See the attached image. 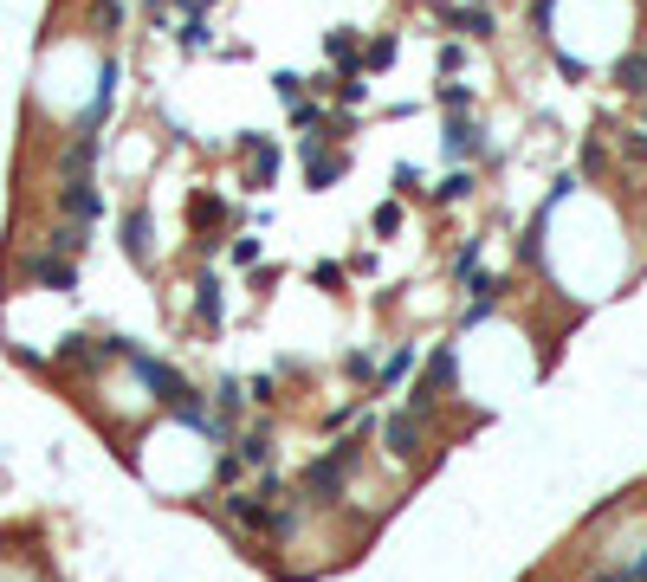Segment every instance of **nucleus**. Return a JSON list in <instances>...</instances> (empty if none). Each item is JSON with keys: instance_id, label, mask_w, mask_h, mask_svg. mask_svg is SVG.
Segmentation results:
<instances>
[{"instance_id": "4468645a", "label": "nucleus", "mask_w": 647, "mask_h": 582, "mask_svg": "<svg viewBox=\"0 0 647 582\" xmlns=\"http://www.w3.org/2000/svg\"><path fill=\"white\" fill-rule=\"evenodd\" d=\"M208 401H214L220 421H233V427H240V414H246V408H253V401H246V382H233V376H220Z\"/></svg>"}, {"instance_id": "9b49d317", "label": "nucleus", "mask_w": 647, "mask_h": 582, "mask_svg": "<svg viewBox=\"0 0 647 582\" xmlns=\"http://www.w3.org/2000/svg\"><path fill=\"white\" fill-rule=\"evenodd\" d=\"M233 447H240V460H246V466H259V473H272V421H253V427H246L240 440H233Z\"/></svg>"}, {"instance_id": "39448f33", "label": "nucleus", "mask_w": 647, "mask_h": 582, "mask_svg": "<svg viewBox=\"0 0 647 582\" xmlns=\"http://www.w3.org/2000/svg\"><path fill=\"white\" fill-rule=\"evenodd\" d=\"M343 169H350V156H343V149H324L318 136H305V182H311V188H318V194L337 188Z\"/></svg>"}, {"instance_id": "a878e982", "label": "nucleus", "mask_w": 647, "mask_h": 582, "mask_svg": "<svg viewBox=\"0 0 647 582\" xmlns=\"http://www.w3.org/2000/svg\"><path fill=\"white\" fill-rule=\"evenodd\" d=\"M615 156L641 169V162H647V130H622V136H615Z\"/></svg>"}, {"instance_id": "ddd939ff", "label": "nucleus", "mask_w": 647, "mask_h": 582, "mask_svg": "<svg viewBox=\"0 0 647 582\" xmlns=\"http://www.w3.org/2000/svg\"><path fill=\"white\" fill-rule=\"evenodd\" d=\"M195 317L208 330L227 324V304H220V279H214V272H201V279H195Z\"/></svg>"}, {"instance_id": "7c9ffc66", "label": "nucleus", "mask_w": 647, "mask_h": 582, "mask_svg": "<svg viewBox=\"0 0 647 582\" xmlns=\"http://www.w3.org/2000/svg\"><path fill=\"white\" fill-rule=\"evenodd\" d=\"M337 104L363 110V104H369V85H363V78H337Z\"/></svg>"}, {"instance_id": "a19ab883", "label": "nucleus", "mask_w": 647, "mask_h": 582, "mask_svg": "<svg viewBox=\"0 0 647 582\" xmlns=\"http://www.w3.org/2000/svg\"><path fill=\"white\" fill-rule=\"evenodd\" d=\"M479 7H486V0H479Z\"/></svg>"}, {"instance_id": "f3484780", "label": "nucleus", "mask_w": 647, "mask_h": 582, "mask_svg": "<svg viewBox=\"0 0 647 582\" xmlns=\"http://www.w3.org/2000/svg\"><path fill=\"white\" fill-rule=\"evenodd\" d=\"M330 123V97H298L292 104V130H324Z\"/></svg>"}, {"instance_id": "7ed1b4c3", "label": "nucleus", "mask_w": 647, "mask_h": 582, "mask_svg": "<svg viewBox=\"0 0 647 582\" xmlns=\"http://www.w3.org/2000/svg\"><path fill=\"white\" fill-rule=\"evenodd\" d=\"M272 498H259V492H227L220 498V518L233 524V531H246V537H272Z\"/></svg>"}, {"instance_id": "6ab92c4d", "label": "nucleus", "mask_w": 647, "mask_h": 582, "mask_svg": "<svg viewBox=\"0 0 647 582\" xmlns=\"http://www.w3.org/2000/svg\"><path fill=\"white\" fill-rule=\"evenodd\" d=\"M343 376H350L356 388H376L382 369H376V356H369V350H350V356H343Z\"/></svg>"}, {"instance_id": "473e14b6", "label": "nucleus", "mask_w": 647, "mask_h": 582, "mask_svg": "<svg viewBox=\"0 0 647 582\" xmlns=\"http://www.w3.org/2000/svg\"><path fill=\"white\" fill-rule=\"evenodd\" d=\"M440 72H447V78L466 72V46H460V39H453V46H440Z\"/></svg>"}, {"instance_id": "58836bf2", "label": "nucleus", "mask_w": 647, "mask_h": 582, "mask_svg": "<svg viewBox=\"0 0 647 582\" xmlns=\"http://www.w3.org/2000/svg\"><path fill=\"white\" fill-rule=\"evenodd\" d=\"M208 7H220V0H195V13H208Z\"/></svg>"}, {"instance_id": "412c9836", "label": "nucleus", "mask_w": 647, "mask_h": 582, "mask_svg": "<svg viewBox=\"0 0 647 582\" xmlns=\"http://www.w3.org/2000/svg\"><path fill=\"white\" fill-rule=\"evenodd\" d=\"M227 259H233V266H246V272H253V266H259V259H266V240H259V233H233V246H227Z\"/></svg>"}, {"instance_id": "393cba45", "label": "nucleus", "mask_w": 647, "mask_h": 582, "mask_svg": "<svg viewBox=\"0 0 647 582\" xmlns=\"http://www.w3.org/2000/svg\"><path fill=\"white\" fill-rule=\"evenodd\" d=\"M343 279H350V266H337V259H318V266H311V285L318 291H343Z\"/></svg>"}, {"instance_id": "9d476101", "label": "nucleus", "mask_w": 647, "mask_h": 582, "mask_svg": "<svg viewBox=\"0 0 647 582\" xmlns=\"http://www.w3.org/2000/svg\"><path fill=\"white\" fill-rule=\"evenodd\" d=\"M149 233H156L149 207H130V214H123V253H130L136 266H149Z\"/></svg>"}, {"instance_id": "1a4fd4ad", "label": "nucleus", "mask_w": 647, "mask_h": 582, "mask_svg": "<svg viewBox=\"0 0 647 582\" xmlns=\"http://www.w3.org/2000/svg\"><path fill=\"white\" fill-rule=\"evenodd\" d=\"M434 13L453 26V33H466V39H492V7H479V0L473 7H440L434 0Z\"/></svg>"}, {"instance_id": "72a5a7b5", "label": "nucleus", "mask_w": 647, "mask_h": 582, "mask_svg": "<svg viewBox=\"0 0 647 582\" xmlns=\"http://www.w3.org/2000/svg\"><path fill=\"white\" fill-rule=\"evenodd\" d=\"M453 272H460V279H473V272H479V240H466L460 253H453Z\"/></svg>"}, {"instance_id": "aec40b11", "label": "nucleus", "mask_w": 647, "mask_h": 582, "mask_svg": "<svg viewBox=\"0 0 647 582\" xmlns=\"http://www.w3.org/2000/svg\"><path fill=\"white\" fill-rule=\"evenodd\" d=\"M434 97H440V110H453V117H466V110L479 104V91H473V85H460V78H447V85H440Z\"/></svg>"}, {"instance_id": "f257e3e1", "label": "nucleus", "mask_w": 647, "mask_h": 582, "mask_svg": "<svg viewBox=\"0 0 647 582\" xmlns=\"http://www.w3.org/2000/svg\"><path fill=\"white\" fill-rule=\"evenodd\" d=\"M447 395H460V343H434L428 350V369H421V382L408 388V408L434 414Z\"/></svg>"}, {"instance_id": "5701e85b", "label": "nucleus", "mask_w": 647, "mask_h": 582, "mask_svg": "<svg viewBox=\"0 0 647 582\" xmlns=\"http://www.w3.org/2000/svg\"><path fill=\"white\" fill-rule=\"evenodd\" d=\"M402 220H408V207H402V194H395V201L376 207V220H369V227H376L382 240H395V233H402Z\"/></svg>"}, {"instance_id": "f8f14e48", "label": "nucleus", "mask_w": 647, "mask_h": 582, "mask_svg": "<svg viewBox=\"0 0 647 582\" xmlns=\"http://www.w3.org/2000/svg\"><path fill=\"white\" fill-rule=\"evenodd\" d=\"M447 156H453V162L486 156V130H479V123H466V117H453V123H447Z\"/></svg>"}, {"instance_id": "4be33fe9", "label": "nucleus", "mask_w": 647, "mask_h": 582, "mask_svg": "<svg viewBox=\"0 0 647 582\" xmlns=\"http://www.w3.org/2000/svg\"><path fill=\"white\" fill-rule=\"evenodd\" d=\"M473 188H479V182H473V175H466V169H453V175H447V182H440V188H434V201H440V207H453V201H473Z\"/></svg>"}, {"instance_id": "c85d7f7f", "label": "nucleus", "mask_w": 647, "mask_h": 582, "mask_svg": "<svg viewBox=\"0 0 647 582\" xmlns=\"http://www.w3.org/2000/svg\"><path fill=\"white\" fill-rule=\"evenodd\" d=\"M182 52H208V20H201V13H188V26H182Z\"/></svg>"}, {"instance_id": "2f4dec72", "label": "nucleus", "mask_w": 647, "mask_h": 582, "mask_svg": "<svg viewBox=\"0 0 647 582\" xmlns=\"http://www.w3.org/2000/svg\"><path fill=\"white\" fill-rule=\"evenodd\" d=\"M272 91H279L285 104H298V97H305V78L298 72H272Z\"/></svg>"}, {"instance_id": "2eb2a0df", "label": "nucleus", "mask_w": 647, "mask_h": 582, "mask_svg": "<svg viewBox=\"0 0 647 582\" xmlns=\"http://www.w3.org/2000/svg\"><path fill=\"white\" fill-rule=\"evenodd\" d=\"M576 169H583V182H602V175H609V143H602V136H583Z\"/></svg>"}, {"instance_id": "dca6fc26", "label": "nucleus", "mask_w": 647, "mask_h": 582, "mask_svg": "<svg viewBox=\"0 0 647 582\" xmlns=\"http://www.w3.org/2000/svg\"><path fill=\"white\" fill-rule=\"evenodd\" d=\"M395 52H402V39H395V33H376V39L363 46V72H389Z\"/></svg>"}, {"instance_id": "cd10ccee", "label": "nucleus", "mask_w": 647, "mask_h": 582, "mask_svg": "<svg viewBox=\"0 0 647 582\" xmlns=\"http://www.w3.org/2000/svg\"><path fill=\"white\" fill-rule=\"evenodd\" d=\"M240 473H246L240 447H227V453H220V460H214V485H233V479H240Z\"/></svg>"}, {"instance_id": "c756f323", "label": "nucleus", "mask_w": 647, "mask_h": 582, "mask_svg": "<svg viewBox=\"0 0 647 582\" xmlns=\"http://www.w3.org/2000/svg\"><path fill=\"white\" fill-rule=\"evenodd\" d=\"M246 401H253V408H272V401H279V382H272V376H253V382H246Z\"/></svg>"}, {"instance_id": "b1692460", "label": "nucleus", "mask_w": 647, "mask_h": 582, "mask_svg": "<svg viewBox=\"0 0 647 582\" xmlns=\"http://www.w3.org/2000/svg\"><path fill=\"white\" fill-rule=\"evenodd\" d=\"M220 220H227V201H220V194H195V227L208 233V227H220Z\"/></svg>"}, {"instance_id": "c9c22d12", "label": "nucleus", "mask_w": 647, "mask_h": 582, "mask_svg": "<svg viewBox=\"0 0 647 582\" xmlns=\"http://www.w3.org/2000/svg\"><path fill=\"white\" fill-rule=\"evenodd\" d=\"M557 72L570 78V85H583V78H589V65H583V59H570V52H557Z\"/></svg>"}, {"instance_id": "423d86ee", "label": "nucleus", "mask_w": 647, "mask_h": 582, "mask_svg": "<svg viewBox=\"0 0 647 582\" xmlns=\"http://www.w3.org/2000/svg\"><path fill=\"white\" fill-rule=\"evenodd\" d=\"M59 214L72 220V227H91V220L104 214V194H98V182H91V175H85V182H65V188H59Z\"/></svg>"}, {"instance_id": "4c0bfd02", "label": "nucleus", "mask_w": 647, "mask_h": 582, "mask_svg": "<svg viewBox=\"0 0 647 582\" xmlns=\"http://www.w3.org/2000/svg\"><path fill=\"white\" fill-rule=\"evenodd\" d=\"M149 7H156V20H162L169 7H188V13H195V0H149Z\"/></svg>"}, {"instance_id": "bb28decb", "label": "nucleus", "mask_w": 647, "mask_h": 582, "mask_svg": "<svg viewBox=\"0 0 647 582\" xmlns=\"http://www.w3.org/2000/svg\"><path fill=\"white\" fill-rule=\"evenodd\" d=\"M395 194H402V201L428 194V188H421V169H415V162H395Z\"/></svg>"}, {"instance_id": "6e6552de", "label": "nucleus", "mask_w": 647, "mask_h": 582, "mask_svg": "<svg viewBox=\"0 0 647 582\" xmlns=\"http://www.w3.org/2000/svg\"><path fill=\"white\" fill-rule=\"evenodd\" d=\"M609 85L622 91V97H647V46H628L622 59H615V72H609Z\"/></svg>"}, {"instance_id": "f704fd0d", "label": "nucleus", "mask_w": 647, "mask_h": 582, "mask_svg": "<svg viewBox=\"0 0 647 582\" xmlns=\"http://www.w3.org/2000/svg\"><path fill=\"white\" fill-rule=\"evenodd\" d=\"M525 13L538 20V39H550V13H557V0H525Z\"/></svg>"}, {"instance_id": "f03ea898", "label": "nucleus", "mask_w": 647, "mask_h": 582, "mask_svg": "<svg viewBox=\"0 0 647 582\" xmlns=\"http://www.w3.org/2000/svg\"><path fill=\"white\" fill-rule=\"evenodd\" d=\"M382 447L395 453V460H421V447H428V414H415V408H395V414H382Z\"/></svg>"}, {"instance_id": "20e7f679", "label": "nucleus", "mask_w": 647, "mask_h": 582, "mask_svg": "<svg viewBox=\"0 0 647 582\" xmlns=\"http://www.w3.org/2000/svg\"><path fill=\"white\" fill-rule=\"evenodd\" d=\"M233 149H240V156H246V188H253V194L279 182V143H272V136L246 130V136H240V143H233Z\"/></svg>"}, {"instance_id": "e433bc0d", "label": "nucleus", "mask_w": 647, "mask_h": 582, "mask_svg": "<svg viewBox=\"0 0 647 582\" xmlns=\"http://www.w3.org/2000/svg\"><path fill=\"white\" fill-rule=\"evenodd\" d=\"M350 421H356V401H337V408L324 414V427H330V434H337V427H350Z\"/></svg>"}, {"instance_id": "ea45409f", "label": "nucleus", "mask_w": 647, "mask_h": 582, "mask_svg": "<svg viewBox=\"0 0 647 582\" xmlns=\"http://www.w3.org/2000/svg\"><path fill=\"white\" fill-rule=\"evenodd\" d=\"M641 130H647V97H641Z\"/></svg>"}, {"instance_id": "0eeeda50", "label": "nucleus", "mask_w": 647, "mask_h": 582, "mask_svg": "<svg viewBox=\"0 0 647 582\" xmlns=\"http://www.w3.org/2000/svg\"><path fill=\"white\" fill-rule=\"evenodd\" d=\"M26 279L46 291H78V266L65 253H39V259H26Z\"/></svg>"}, {"instance_id": "a211bd4d", "label": "nucleus", "mask_w": 647, "mask_h": 582, "mask_svg": "<svg viewBox=\"0 0 647 582\" xmlns=\"http://www.w3.org/2000/svg\"><path fill=\"white\" fill-rule=\"evenodd\" d=\"M408 369H415V343H395V350H389V363H382V382H376V395H382V388H395V382L408 376Z\"/></svg>"}]
</instances>
